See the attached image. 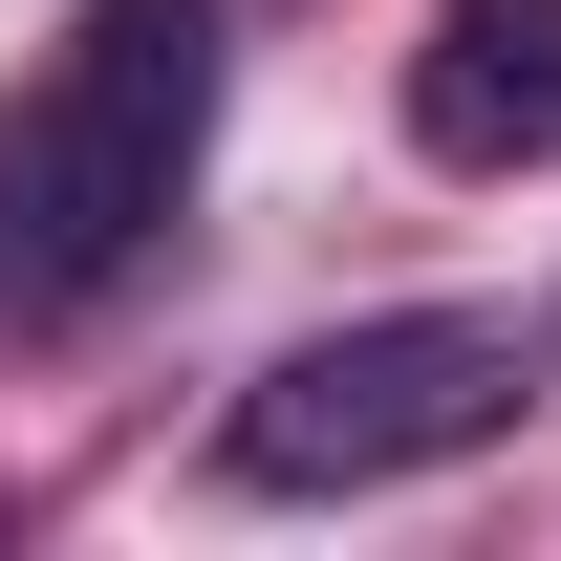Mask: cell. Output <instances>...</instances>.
Masks as SVG:
<instances>
[{
	"label": "cell",
	"mask_w": 561,
	"mask_h": 561,
	"mask_svg": "<svg viewBox=\"0 0 561 561\" xmlns=\"http://www.w3.org/2000/svg\"><path fill=\"white\" fill-rule=\"evenodd\" d=\"M540 411V346L476 324V302H389V324H324V346H280L216 432V476L238 496H389V476H454L496 432Z\"/></svg>",
	"instance_id": "cell-2"
},
{
	"label": "cell",
	"mask_w": 561,
	"mask_h": 561,
	"mask_svg": "<svg viewBox=\"0 0 561 561\" xmlns=\"http://www.w3.org/2000/svg\"><path fill=\"white\" fill-rule=\"evenodd\" d=\"M411 151L432 173H561V0H432Z\"/></svg>",
	"instance_id": "cell-3"
},
{
	"label": "cell",
	"mask_w": 561,
	"mask_h": 561,
	"mask_svg": "<svg viewBox=\"0 0 561 561\" xmlns=\"http://www.w3.org/2000/svg\"><path fill=\"white\" fill-rule=\"evenodd\" d=\"M195 151H216V0H87L66 66L22 87V130H0V302L22 324L108 302L173 238Z\"/></svg>",
	"instance_id": "cell-1"
}]
</instances>
